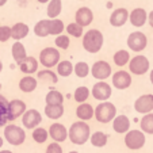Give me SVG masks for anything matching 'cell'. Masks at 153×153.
Returning <instances> with one entry per match:
<instances>
[{
	"mask_svg": "<svg viewBox=\"0 0 153 153\" xmlns=\"http://www.w3.org/2000/svg\"><path fill=\"white\" fill-rule=\"evenodd\" d=\"M91 94H92L94 99H96V100L107 102L110 99L111 94H113V88H111V85L108 83H106V81H98V83L92 87Z\"/></svg>",
	"mask_w": 153,
	"mask_h": 153,
	"instance_id": "obj_10",
	"label": "cell"
},
{
	"mask_svg": "<svg viewBox=\"0 0 153 153\" xmlns=\"http://www.w3.org/2000/svg\"><path fill=\"white\" fill-rule=\"evenodd\" d=\"M48 131H49L50 138L54 142H58V144L68 138V129L62 123H58V122H54V123L50 125Z\"/></svg>",
	"mask_w": 153,
	"mask_h": 153,
	"instance_id": "obj_14",
	"label": "cell"
},
{
	"mask_svg": "<svg viewBox=\"0 0 153 153\" xmlns=\"http://www.w3.org/2000/svg\"><path fill=\"white\" fill-rule=\"evenodd\" d=\"M30 33V27L26 23H22V22H18L14 26L11 27V38H14L15 41H20L26 38Z\"/></svg>",
	"mask_w": 153,
	"mask_h": 153,
	"instance_id": "obj_22",
	"label": "cell"
},
{
	"mask_svg": "<svg viewBox=\"0 0 153 153\" xmlns=\"http://www.w3.org/2000/svg\"><path fill=\"white\" fill-rule=\"evenodd\" d=\"M42 122V115L38 110H27L22 117V123L26 129H37L38 125Z\"/></svg>",
	"mask_w": 153,
	"mask_h": 153,
	"instance_id": "obj_12",
	"label": "cell"
},
{
	"mask_svg": "<svg viewBox=\"0 0 153 153\" xmlns=\"http://www.w3.org/2000/svg\"><path fill=\"white\" fill-rule=\"evenodd\" d=\"M68 153H79V152H76V150H72V152H68Z\"/></svg>",
	"mask_w": 153,
	"mask_h": 153,
	"instance_id": "obj_50",
	"label": "cell"
},
{
	"mask_svg": "<svg viewBox=\"0 0 153 153\" xmlns=\"http://www.w3.org/2000/svg\"><path fill=\"white\" fill-rule=\"evenodd\" d=\"M117 117V107L111 102H102L95 108V118L100 123H108Z\"/></svg>",
	"mask_w": 153,
	"mask_h": 153,
	"instance_id": "obj_3",
	"label": "cell"
},
{
	"mask_svg": "<svg viewBox=\"0 0 153 153\" xmlns=\"http://www.w3.org/2000/svg\"><path fill=\"white\" fill-rule=\"evenodd\" d=\"M68 138L75 145H84L91 138V127L83 121L73 122L68 129Z\"/></svg>",
	"mask_w": 153,
	"mask_h": 153,
	"instance_id": "obj_1",
	"label": "cell"
},
{
	"mask_svg": "<svg viewBox=\"0 0 153 153\" xmlns=\"http://www.w3.org/2000/svg\"><path fill=\"white\" fill-rule=\"evenodd\" d=\"M113 129L118 134H126L130 130V119L123 114L117 115L115 119L113 121Z\"/></svg>",
	"mask_w": 153,
	"mask_h": 153,
	"instance_id": "obj_20",
	"label": "cell"
},
{
	"mask_svg": "<svg viewBox=\"0 0 153 153\" xmlns=\"http://www.w3.org/2000/svg\"><path fill=\"white\" fill-rule=\"evenodd\" d=\"M91 144L96 148H103L107 145V141H108V136L103 131H95V133L91 134V138H90Z\"/></svg>",
	"mask_w": 153,
	"mask_h": 153,
	"instance_id": "obj_30",
	"label": "cell"
},
{
	"mask_svg": "<svg viewBox=\"0 0 153 153\" xmlns=\"http://www.w3.org/2000/svg\"><path fill=\"white\" fill-rule=\"evenodd\" d=\"M26 103L23 100H19V99H14V100L10 102L8 104V119L10 121H15L19 117H23V114L26 113Z\"/></svg>",
	"mask_w": 153,
	"mask_h": 153,
	"instance_id": "obj_15",
	"label": "cell"
},
{
	"mask_svg": "<svg viewBox=\"0 0 153 153\" xmlns=\"http://www.w3.org/2000/svg\"><path fill=\"white\" fill-rule=\"evenodd\" d=\"M113 73L111 71V65L107 61H96L95 64L92 65L91 68V75L96 79V80H100V81H104L106 79H108Z\"/></svg>",
	"mask_w": 153,
	"mask_h": 153,
	"instance_id": "obj_9",
	"label": "cell"
},
{
	"mask_svg": "<svg viewBox=\"0 0 153 153\" xmlns=\"http://www.w3.org/2000/svg\"><path fill=\"white\" fill-rule=\"evenodd\" d=\"M76 117L83 122L90 121V119H92L95 117V108L88 103H81L76 108Z\"/></svg>",
	"mask_w": 153,
	"mask_h": 153,
	"instance_id": "obj_21",
	"label": "cell"
},
{
	"mask_svg": "<svg viewBox=\"0 0 153 153\" xmlns=\"http://www.w3.org/2000/svg\"><path fill=\"white\" fill-rule=\"evenodd\" d=\"M140 126H141V131H144L146 134H153V113L142 117Z\"/></svg>",
	"mask_w": 153,
	"mask_h": 153,
	"instance_id": "obj_35",
	"label": "cell"
},
{
	"mask_svg": "<svg viewBox=\"0 0 153 153\" xmlns=\"http://www.w3.org/2000/svg\"><path fill=\"white\" fill-rule=\"evenodd\" d=\"M90 90L87 88V87L81 85V87H77L75 90V92H73V99H75L76 102H77L79 104L81 103H87V99L90 98Z\"/></svg>",
	"mask_w": 153,
	"mask_h": 153,
	"instance_id": "obj_33",
	"label": "cell"
},
{
	"mask_svg": "<svg viewBox=\"0 0 153 153\" xmlns=\"http://www.w3.org/2000/svg\"><path fill=\"white\" fill-rule=\"evenodd\" d=\"M54 43H56V46H57L58 49L67 50L71 45V41H69V37H68V35L61 34V35H58V37H56Z\"/></svg>",
	"mask_w": 153,
	"mask_h": 153,
	"instance_id": "obj_40",
	"label": "cell"
},
{
	"mask_svg": "<svg viewBox=\"0 0 153 153\" xmlns=\"http://www.w3.org/2000/svg\"><path fill=\"white\" fill-rule=\"evenodd\" d=\"M11 38V27L0 26V42H7Z\"/></svg>",
	"mask_w": 153,
	"mask_h": 153,
	"instance_id": "obj_41",
	"label": "cell"
},
{
	"mask_svg": "<svg viewBox=\"0 0 153 153\" xmlns=\"http://www.w3.org/2000/svg\"><path fill=\"white\" fill-rule=\"evenodd\" d=\"M148 45V38L144 33L141 31H133L130 33V35L127 37V46L131 52L140 53L146 48Z\"/></svg>",
	"mask_w": 153,
	"mask_h": 153,
	"instance_id": "obj_8",
	"label": "cell"
},
{
	"mask_svg": "<svg viewBox=\"0 0 153 153\" xmlns=\"http://www.w3.org/2000/svg\"><path fill=\"white\" fill-rule=\"evenodd\" d=\"M111 80H113V85L117 90H126L131 85V76H130V72H126V71L115 72Z\"/></svg>",
	"mask_w": 153,
	"mask_h": 153,
	"instance_id": "obj_13",
	"label": "cell"
},
{
	"mask_svg": "<svg viewBox=\"0 0 153 153\" xmlns=\"http://www.w3.org/2000/svg\"><path fill=\"white\" fill-rule=\"evenodd\" d=\"M0 90H1V83H0Z\"/></svg>",
	"mask_w": 153,
	"mask_h": 153,
	"instance_id": "obj_51",
	"label": "cell"
},
{
	"mask_svg": "<svg viewBox=\"0 0 153 153\" xmlns=\"http://www.w3.org/2000/svg\"><path fill=\"white\" fill-rule=\"evenodd\" d=\"M134 110L140 114H150L153 110V95L152 94H145L141 95L140 98H137V100L134 102Z\"/></svg>",
	"mask_w": 153,
	"mask_h": 153,
	"instance_id": "obj_11",
	"label": "cell"
},
{
	"mask_svg": "<svg viewBox=\"0 0 153 153\" xmlns=\"http://www.w3.org/2000/svg\"><path fill=\"white\" fill-rule=\"evenodd\" d=\"M6 3H7V0H0V7H3Z\"/></svg>",
	"mask_w": 153,
	"mask_h": 153,
	"instance_id": "obj_46",
	"label": "cell"
},
{
	"mask_svg": "<svg viewBox=\"0 0 153 153\" xmlns=\"http://www.w3.org/2000/svg\"><path fill=\"white\" fill-rule=\"evenodd\" d=\"M49 20L50 19H42L39 22H37V25L34 26V34L37 37L45 38L48 35H50L49 34Z\"/></svg>",
	"mask_w": 153,
	"mask_h": 153,
	"instance_id": "obj_31",
	"label": "cell"
},
{
	"mask_svg": "<svg viewBox=\"0 0 153 153\" xmlns=\"http://www.w3.org/2000/svg\"><path fill=\"white\" fill-rule=\"evenodd\" d=\"M103 34L100 30L98 29H91L83 35V48L91 54L100 52L102 46H103Z\"/></svg>",
	"mask_w": 153,
	"mask_h": 153,
	"instance_id": "obj_2",
	"label": "cell"
},
{
	"mask_svg": "<svg viewBox=\"0 0 153 153\" xmlns=\"http://www.w3.org/2000/svg\"><path fill=\"white\" fill-rule=\"evenodd\" d=\"M94 20V12L88 7H80L75 14V22L80 25L81 27H87L92 23Z\"/></svg>",
	"mask_w": 153,
	"mask_h": 153,
	"instance_id": "obj_16",
	"label": "cell"
},
{
	"mask_svg": "<svg viewBox=\"0 0 153 153\" xmlns=\"http://www.w3.org/2000/svg\"><path fill=\"white\" fill-rule=\"evenodd\" d=\"M149 80H150V83L153 84V69L150 71V75H149Z\"/></svg>",
	"mask_w": 153,
	"mask_h": 153,
	"instance_id": "obj_44",
	"label": "cell"
},
{
	"mask_svg": "<svg viewBox=\"0 0 153 153\" xmlns=\"http://www.w3.org/2000/svg\"><path fill=\"white\" fill-rule=\"evenodd\" d=\"M62 11V1L61 0H50L48 4V16L50 19H57V16L61 14Z\"/></svg>",
	"mask_w": 153,
	"mask_h": 153,
	"instance_id": "obj_26",
	"label": "cell"
},
{
	"mask_svg": "<svg viewBox=\"0 0 153 153\" xmlns=\"http://www.w3.org/2000/svg\"><path fill=\"white\" fill-rule=\"evenodd\" d=\"M45 103L46 106H64V95L60 91L52 90L45 96Z\"/></svg>",
	"mask_w": 153,
	"mask_h": 153,
	"instance_id": "obj_25",
	"label": "cell"
},
{
	"mask_svg": "<svg viewBox=\"0 0 153 153\" xmlns=\"http://www.w3.org/2000/svg\"><path fill=\"white\" fill-rule=\"evenodd\" d=\"M80 1H83V0H80Z\"/></svg>",
	"mask_w": 153,
	"mask_h": 153,
	"instance_id": "obj_52",
	"label": "cell"
},
{
	"mask_svg": "<svg viewBox=\"0 0 153 153\" xmlns=\"http://www.w3.org/2000/svg\"><path fill=\"white\" fill-rule=\"evenodd\" d=\"M73 72H75V65H73L71 61L62 60V61H60V62H58L57 73L60 76H62V77H68V76H71Z\"/></svg>",
	"mask_w": 153,
	"mask_h": 153,
	"instance_id": "obj_27",
	"label": "cell"
},
{
	"mask_svg": "<svg viewBox=\"0 0 153 153\" xmlns=\"http://www.w3.org/2000/svg\"><path fill=\"white\" fill-rule=\"evenodd\" d=\"M45 153H64V150H62V148H61V145L58 144V142H52V144L48 145Z\"/></svg>",
	"mask_w": 153,
	"mask_h": 153,
	"instance_id": "obj_42",
	"label": "cell"
},
{
	"mask_svg": "<svg viewBox=\"0 0 153 153\" xmlns=\"http://www.w3.org/2000/svg\"><path fill=\"white\" fill-rule=\"evenodd\" d=\"M38 79L42 81H49V83H57L58 81V77L54 72H52L50 69H46V71H39L38 72Z\"/></svg>",
	"mask_w": 153,
	"mask_h": 153,
	"instance_id": "obj_38",
	"label": "cell"
},
{
	"mask_svg": "<svg viewBox=\"0 0 153 153\" xmlns=\"http://www.w3.org/2000/svg\"><path fill=\"white\" fill-rule=\"evenodd\" d=\"M130 60H131V58H130V53L127 52V50H125V49L118 50V52L114 54V57H113L114 64H115V65H118V67H125V65H129Z\"/></svg>",
	"mask_w": 153,
	"mask_h": 153,
	"instance_id": "obj_28",
	"label": "cell"
},
{
	"mask_svg": "<svg viewBox=\"0 0 153 153\" xmlns=\"http://www.w3.org/2000/svg\"><path fill=\"white\" fill-rule=\"evenodd\" d=\"M129 11L126 8H117L110 15V25L113 27H122L129 20Z\"/></svg>",
	"mask_w": 153,
	"mask_h": 153,
	"instance_id": "obj_17",
	"label": "cell"
},
{
	"mask_svg": "<svg viewBox=\"0 0 153 153\" xmlns=\"http://www.w3.org/2000/svg\"><path fill=\"white\" fill-rule=\"evenodd\" d=\"M38 85V80L33 76H25V77L20 79L19 81V90L25 94H30L37 88Z\"/></svg>",
	"mask_w": 153,
	"mask_h": 153,
	"instance_id": "obj_23",
	"label": "cell"
},
{
	"mask_svg": "<svg viewBox=\"0 0 153 153\" xmlns=\"http://www.w3.org/2000/svg\"><path fill=\"white\" fill-rule=\"evenodd\" d=\"M129 71L130 73H133V75H137V76H142L149 71V67H150V62L145 56L142 54H137L134 56L129 62Z\"/></svg>",
	"mask_w": 153,
	"mask_h": 153,
	"instance_id": "obj_7",
	"label": "cell"
},
{
	"mask_svg": "<svg viewBox=\"0 0 153 153\" xmlns=\"http://www.w3.org/2000/svg\"><path fill=\"white\" fill-rule=\"evenodd\" d=\"M90 72H91L90 65H88L87 62H84V61H79V62H76V65H75V75L77 76V77H80V79L87 77Z\"/></svg>",
	"mask_w": 153,
	"mask_h": 153,
	"instance_id": "obj_37",
	"label": "cell"
},
{
	"mask_svg": "<svg viewBox=\"0 0 153 153\" xmlns=\"http://www.w3.org/2000/svg\"><path fill=\"white\" fill-rule=\"evenodd\" d=\"M148 23H149V26L153 29V11H150L149 14H148Z\"/></svg>",
	"mask_w": 153,
	"mask_h": 153,
	"instance_id": "obj_43",
	"label": "cell"
},
{
	"mask_svg": "<svg viewBox=\"0 0 153 153\" xmlns=\"http://www.w3.org/2000/svg\"><path fill=\"white\" fill-rule=\"evenodd\" d=\"M4 138L8 144L14 145V146H19L26 140V131L16 125H7L4 127Z\"/></svg>",
	"mask_w": 153,
	"mask_h": 153,
	"instance_id": "obj_4",
	"label": "cell"
},
{
	"mask_svg": "<svg viewBox=\"0 0 153 153\" xmlns=\"http://www.w3.org/2000/svg\"><path fill=\"white\" fill-rule=\"evenodd\" d=\"M11 54L16 64L23 61L27 57V52H26V48L23 46V43H20L19 41H15V43H12V48H11Z\"/></svg>",
	"mask_w": 153,
	"mask_h": 153,
	"instance_id": "obj_24",
	"label": "cell"
},
{
	"mask_svg": "<svg viewBox=\"0 0 153 153\" xmlns=\"http://www.w3.org/2000/svg\"><path fill=\"white\" fill-rule=\"evenodd\" d=\"M8 104H10V102L3 95H0V127L6 126V123L10 121L8 119Z\"/></svg>",
	"mask_w": 153,
	"mask_h": 153,
	"instance_id": "obj_29",
	"label": "cell"
},
{
	"mask_svg": "<svg viewBox=\"0 0 153 153\" xmlns=\"http://www.w3.org/2000/svg\"><path fill=\"white\" fill-rule=\"evenodd\" d=\"M130 23L133 25L134 27H142L145 23L148 22V14L144 8H134L133 11L130 12Z\"/></svg>",
	"mask_w": 153,
	"mask_h": 153,
	"instance_id": "obj_18",
	"label": "cell"
},
{
	"mask_svg": "<svg viewBox=\"0 0 153 153\" xmlns=\"http://www.w3.org/2000/svg\"><path fill=\"white\" fill-rule=\"evenodd\" d=\"M60 52L54 48L49 46L41 50L39 53V64L43 65L46 69H52L53 67H57L60 62Z\"/></svg>",
	"mask_w": 153,
	"mask_h": 153,
	"instance_id": "obj_6",
	"label": "cell"
},
{
	"mask_svg": "<svg viewBox=\"0 0 153 153\" xmlns=\"http://www.w3.org/2000/svg\"><path fill=\"white\" fill-rule=\"evenodd\" d=\"M67 33L69 35H72V37L75 38H80L84 35V31H83V27L80 26V25H77L76 22H72V23H69L67 26Z\"/></svg>",
	"mask_w": 153,
	"mask_h": 153,
	"instance_id": "obj_39",
	"label": "cell"
},
{
	"mask_svg": "<svg viewBox=\"0 0 153 153\" xmlns=\"http://www.w3.org/2000/svg\"><path fill=\"white\" fill-rule=\"evenodd\" d=\"M3 144H4V141H3V138H1V137H0V148L3 146Z\"/></svg>",
	"mask_w": 153,
	"mask_h": 153,
	"instance_id": "obj_47",
	"label": "cell"
},
{
	"mask_svg": "<svg viewBox=\"0 0 153 153\" xmlns=\"http://www.w3.org/2000/svg\"><path fill=\"white\" fill-rule=\"evenodd\" d=\"M31 137L37 144H43L49 137V131L46 129H43V127H37V129L33 130Z\"/></svg>",
	"mask_w": 153,
	"mask_h": 153,
	"instance_id": "obj_36",
	"label": "cell"
},
{
	"mask_svg": "<svg viewBox=\"0 0 153 153\" xmlns=\"http://www.w3.org/2000/svg\"><path fill=\"white\" fill-rule=\"evenodd\" d=\"M18 65H19V69L23 73H26V75H33V73H35L38 71L39 61H38L37 58L31 57V56H27V57L25 58L23 61H20Z\"/></svg>",
	"mask_w": 153,
	"mask_h": 153,
	"instance_id": "obj_19",
	"label": "cell"
},
{
	"mask_svg": "<svg viewBox=\"0 0 153 153\" xmlns=\"http://www.w3.org/2000/svg\"><path fill=\"white\" fill-rule=\"evenodd\" d=\"M64 29H65V26H64V22L61 19H50L49 20V34L50 35L58 37V35L62 34Z\"/></svg>",
	"mask_w": 153,
	"mask_h": 153,
	"instance_id": "obj_34",
	"label": "cell"
},
{
	"mask_svg": "<svg viewBox=\"0 0 153 153\" xmlns=\"http://www.w3.org/2000/svg\"><path fill=\"white\" fill-rule=\"evenodd\" d=\"M64 106H45V115L49 119H60L64 115Z\"/></svg>",
	"mask_w": 153,
	"mask_h": 153,
	"instance_id": "obj_32",
	"label": "cell"
},
{
	"mask_svg": "<svg viewBox=\"0 0 153 153\" xmlns=\"http://www.w3.org/2000/svg\"><path fill=\"white\" fill-rule=\"evenodd\" d=\"M125 145L130 150H140L146 142L145 133L141 130H129L125 134Z\"/></svg>",
	"mask_w": 153,
	"mask_h": 153,
	"instance_id": "obj_5",
	"label": "cell"
},
{
	"mask_svg": "<svg viewBox=\"0 0 153 153\" xmlns=\"http://www.w3.org/2000/svg\"><path fill=\"white\" fill-rule=\"evenodd\" d=\"M3 71V64H1V61H0V72Z\"/></svg>",
	"mask_w": 153,
	"mask_h": 153,
	"instance_id": "obj_49",
	"label": "cell"
},
{
	"mask_svg": "<svg viewBox=\"0 0 153 153\" xmlns=\"http://www.w3.org/2000/svg\"><path fill=\"white\" fill-rule=\"evenodd\" d=\"M38 3H42V4H45V3H49L50 0H37Z\"/></svg>",
	"mask_w": 153,
	"mask_h": 153,
	"instance_id": "obj_45",
	"label": "cell"
},
{
	"mask_svg": "<svg viewBox=\"0 0 153 153\" xmlns=\"http://www.w3.org/2000/svg\"><path fill=\"white\" fill-rule=\"evenodd\" d=\"M0 153H14V152H11V150H1Z\"/></svg>",
	"mask_w": 153,
	"mask_h": 153,
	"instance_id": "obj_48",
	"label": "cell"
}]
</instances>
